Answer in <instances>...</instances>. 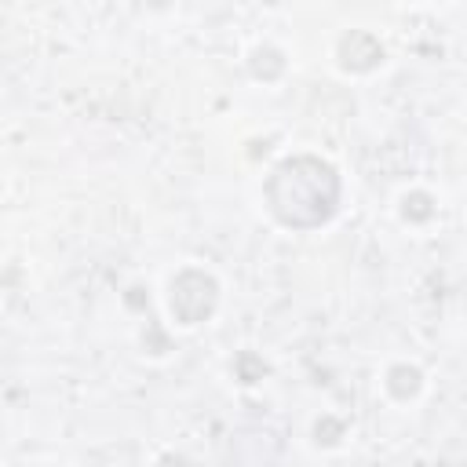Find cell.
Instances as JSON below:
<instances>
[{"instance_id": "1", "label": "cell", "mask_w": 467, "mask_h": 467, "mask_svg": "<svg viewBox=\"0 0 467 467\" xmlns=\"http://www.w3.org/2000/svg\"><path fill=\"white\" fill-rule=\"evenodd\" d=\"M336 175L328 164L299 157V161H285L266 193H270V208L277 212V219L292 223V226H314L321 219H328L332 204H336Z\"/></svg>"}]
</instances>
